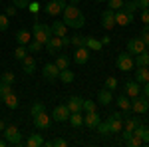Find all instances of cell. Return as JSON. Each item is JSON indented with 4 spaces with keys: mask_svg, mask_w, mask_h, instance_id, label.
Here are the masks:
<instances>
[{
    "mask_svg": "<svg viewBox=\"0 0 149 147\" xmlns=\"http://www.w3.org/2000/svg\"><path fill=\"white\" fill-rule=\"evenodd\" d=\"M64 24L68 28H76V30L86 26V16L78 8V4H66V8H64Z\"/></svg>",
    "mask_w": 149,
    "mask_h": 147,
    "instance_id": "cell-1",
    "label": "cell"
},
{
    "mask_svg": "<svg viewBox=\"0 0 149 147\" xmlns=\"http://www.w3.org/2000/svg\"><path fill=\"white\" fill-rule=\"evenodd\" d=\"M32 34H34V40L38 42H42V44H46L48 40L52 38V26H48V24H42V22H36L34 28H32Z\"/></svg>",
    "mask_w": 149,
    "mask_h": 147,
    "instance_id": "cell-2",
    "label": "cell"
},
{
    "mask_svg": "<svg viewBox=\"0 0 149 147\" xmlns=\"http://www.w3.org/2000/svg\"><path fill=\"white\" fill-rule=\"evenodd\" d=\"M4 139L10 145H20L22 143V133H20V129L16 125H6L4 127Z\"/></svg>",
    "mask_w": 149,
    "mask_h": 147,
    "instance_id": "cell-3",
    "label": "cell"
},
{
    "mask_svg": "<svg viewBox=\"0 0 149 147\" xmlns=\"http://www.w3.org/2000/svg\"><path fill=\"white\" fill-rule=\"evenodd\" d=\"M64 8H66L64 0H48V4L44 6V12L48 16H58L60 12H64Z\"/></svg>",
    "mask_w": 149,
    "mask_h": 147,
    "instance_id": "cell-4",
    "label": "cell"
},
{
    "mask_svg": "<svg viewBox=\"0 0 149 147\" xmlns=\"http://www.w3.org/2000/svg\"><path fill=\"white\" fill-rule=\"evenodd\" d=\"M115 64H117V70H121V72H129V70H133V66H135L131 54H127V52L125 54H119L117 60H115Z\"/></svg>",
    "mask_w": 149,
    "mask_h": 147,
    "instance_id": "cell-5",
    "label": "cell"
},
{
    "mask_svg": "<svg viewBox=\"0 0 149 147\" xmlns=\"http://www.w3.org/2000/svg\"><path fill=\"white\" fill-rule=\"evenodd\" d=\"M145 50H147V44H145L141 38H131V40L127 42V52L133 54V56H137V54L145 52Z\"/></svg>",
    "mask_w": 149,
    "mask_h": 147,
    "instance_id": "cell-6",
    "label": "cell"
},
{
    "mask_svg": "<svg viewBox=\"0 0 149 147\" xmlns=\"http://www.w3.org/2000/svg\"><path fill=\"white\" fill-rule=\"evenodd\" d=\"M131 109L135 113H145L149 111V102H147V98L143 95H135V98H131Z\"/></svg>",
    "mask_w": 149,
    "mask_h": 147,
    "instance_id": "cell-7",
    "label": "cell"
},
{
    "mask_svg": "<svg viewBox=\"0 0 149 147\" xmlns=\"http://www.w3.org/2000/svg\"><path fill=\"white\" fill-rule=\"evenodd\" d=\"M52 119L58 121V123H62V121H68L70 119V109L66 103H62V105H56L54 107V111H52Z\"/></svg>",
    "mask_w": 149,
    "mask_h": 147,
    "instance_id": "cell-8",
    "label": "cell"
},
{
    "mask_svg": "<svg viewBox=\"0 0 149 147\" xmlns=\"http://www.w3.org/2000/svg\"><path fill=\"white\" fill-rule=\"evenodd\" d=\"M46 50H48V54L50 56H56V54H60V50L64 48V44H62V38L60 36H52L50 40H48L46 44Z\"/></svg>",
    "mask_w": 149,
    "mask_h": 147,
    "instance_id": "cell-9",
    "label": "cell"
},
{
    "mask_svg": "<svg viewBox=\"0 0 149 147\" xmlns=\"http://www.w3.org/2000/svg\"><path fill=\"white\" fill-rule=\"evenodd\" d=\"M34 125H36V129H50V125H52V117H48V113L46 111H42V113H38V115H34Z\"/></svg>",
    "mask_w": 149,
    "mask_h": 147,
    "instance_id": "cell-10",
    "label": "cell"
},
{
    "mask_svg": "<svg viewBox=\"0 0 149 147\" xmlns=\"http://www.w3.org/2000/svg\"><path fill=\"white\" fill-rule=\"evenodd\" d=\"M131 22H133V14H131V12H125L123 8L115 10V24H119V26H129Z\"/></svg>",
    "mask_w": 149,
    "mask_h": 147,
    "instance_id": "cell-11",
    "label": "cell"
},
{
    "mask_svg": "<svg viewBox=\"0 0 149 147\" xmlns=\"http://www.w3.org/2000/svg\"><path fill=\"white\" fill-rule=\"evenodd\" d=\"M102 26L105 28V30H111L115 26V10H111V8H107V10L102 14Z\"/></svg>",
    "mask_w": 149,
    "mask_h": 147,
    "instance_id": "cell-12",
    "label": "cell"
},
{
    "mask_svg": "<svg viewBox=\"0 0 149 147\" xmlns=\"http://www.w3.org/2000/svg\"><path fill=\"white\" fill-rule=\"evenodd\" d=\"M88 60H90V50L86 46H78L76 52H74V62L76 64H86Z\"/></svg>",
    "mask_w": 149,
    "mask_h": 147,
    "instance_id": "cell-13",
    "label": "cell"
},
{
    "mask_svg": "<svg viewBox=\"0 0 149 147\" xmlns=\"http://www.w3.org/2000/svg\"><path fill=\"white\" fill-rule=\"evenodd\" d=\"M42 76L46 79H58V76H60V68H58L56 64H46L44 68H42Z\"/></svg>",
    "mask_w": 149,
    "mask_h": 147,
    "instance_id": "cell-14",
    "label": "cell"
},
{
    "mask_svg": "<svg viewBox=\"0 0 149 147\" xmlns=\"http://www.w3.org/2000/svg\"><path fill=\"white\" fill-rule=\"evenodd\" d=\"M141 93V84H137L135 79H129L125 82V95L127 98H135Z\"/></svg>",
    "mask_w": 149,
    "mask_h": 147,
    "instance_id": "cell-15",
    "label": "cell"
},
{
    "mask_svg": "<svg viewBox=\"0 0 149 147\" xmlns=\"http://www.w3.org/2000/svg\"><path fill=\"white\" fill-rule=\"evenodd\" d=\"M100 115H97V111H88L86 115H84V125H88L90 129H95L97 125H100Z\"/></svg>",
    "mask_w": 149,
    "mask_h": 147,
    "instance_id": "cell-16",
    "label": "cell"
},
{
    "mask_svg": "<svg viewBox=\"0 0 149 147\" xmlns=\"http://www.w3.org/2000/svg\"><path fill=\"white\" fill-rule=\"evenodd\" d=\"M66 105H68L70 113H74V111H81V105H84V100H81V98H78V95H72V98H68V102H66Z\"/></svg>",
    "mask_w": 149,
    "mask_h": 147,
    "instance_id": "cell-17",
    "label": "cell"
},
{
    "mask_svg": "<svg viewBox=\"0 0 149 147\" xmlns=\"http://www.w3.org/2000/svg\"><path fill=\"white\" fill-rule=\"evenodd\" d=\"M52 34L60 36V38H64V36L68 34V26L64 24V20H56V22H52Z\"/></svg>",
    "mask_w": 149,
    "mask_h": 147,
    "instance_id": "cell-18",
    "label": "cell"
},
{
    "mask_svg": "<svg viewBox=\"0 0 149 147\" xmlns=\"http://www.w3.org/2000/svg\"><path fill=\"white\" fill-rule=\"evenodd\" d=\"M22 70H24L26 76H32V74L36 72V60L32 56H26L22 60Z\"/></svg>",
    "mask_w": 149,
    "mask_h": 147,
    "instance_id": "cell-19",
    "label": "cell"
},
{
    "mask_svg": "<svg viewBox=\"0 0 149 147\" xmlns=\"http://www.w3.org/2000/svg\"><path fill=\"white\" fill-rule=\"evenodd\" d=\"M84 46H86L90 52H100V50L103 48V44L97 40V38H93V36H86V44Z\"/></svg>",
    "mask_w": 149,
    "mask_h": 147,
    "instance_id": "cell-20",
    "label": "cell"
},
{
    "mask_svg": "<svg viewBox=\"0 0 149 147\" xmlns=\"http://www.w3.org/2000/svg\"><path fill=\"white\" fill-rule=\"evenodd\" d=\"M30 40H32V34H30L26 28H22V30L16 32V42H18L20 46H28V44H30Z\"/></svg>",
    "mask_w": 149,
    "mask_h": 147,
    "instance_id": "cell-21",
    "label": "cell"
},
{
    "mask_svg": "<svg viewBox=\"0 0 149 147\" xmlns=\"http://www.w3.org/2000/svg\"><path fill=\"white\" fill-rule=\"evenodd\" d=\"M97 102L102 103V105H109V103L113 102V95H111V90H107V88H103L100 93H97Z\"/></svg>",
    "mask_w": 149,
    "mask_h": 147,
    "instance_id": "cell-22",
    "label": "cell"
},
{
    "mask_svg": "<svg viewBox=\"0 0 149 147\" xmlns=\"http://www.w3.org/2000/svg\"><path fill=\"white\" fill-rule=\"evenodd\" d=\"M139 123H141L139 117H129V115H125L123 117V131H133Z\"/></svg>",
    "mask_w": 149,
    "mask_h": 147,
    "instance_id": "cell-23",
    "label": "cell"
},
{
    "mask_svg": "<svg viewBox=\"0 0 149 147\" xmlns=\"http://www.w3.org/2000/svg\"><path fill=\"white\" fill-rule=\"evenodd\" d=\"M26 145L28 147H42V145H46V139L40 135V133H32V135L28 137Z\"/></svg>",
    "mask_w": 149,
    "mask_h": 147,
    "instance_id": "cell-24",
    "label": "cell"
},
{
    "mask_svg": "<svg viewBox=\"0 0 149 147\" xmlns=\"http://www.w3.org/2000/svg\"><path fill=\"white\" fill-rule=\"evenodd\" d=\"M123 141H125L127 145H131V147H139V145H143V141L139 139V137H135L131 131H123Z\"/></svg>",
    "mask_w": 149,
    "mask_h": 147,
    "instance_id": "cell-25",
    "label": "cell"
},
{
    "mask_svg": "<svg viewBox=\"0 0 149 147\" xmlns=\"http://www.w3.org/2000/svg\"><path fill=\"white\" fill-rule=\"evenodd\" d=\"M133 62H135V66H137V68H147V66H149V52L145 50V52L137 54Z\"/></svg>",
    "mask_w": 149,
    "mask_h": 147,
    "instance_id": "cell-26",
    "label": "cell"
},
{
    "mask_svg": "<svg viewBox=\"0 0 149 147\" xmlns=\"http://www.w3.org/2000/svg\"><path fill=\"white\" fill-rule=\"evenodd\" d=\"M115 103H117V107H119L121 111H129V109H131V98H127V95H119V98L115 100Z\"/></svg>",
    "mask_w": 149,
    "mask_h": 147,
    "instance_id": "cell-27",
    "label": "cell"
},
{
    "mask_svg": "<svg viewBox=\"0 0 149 147\" xmlns=\"http://www.w3.org/2000/svg\"><path fill=\"white\" fill-rule=\"evenodd\" d=\"M135 82L137 84H145V82H149V70L147 68H137L135 70Z\"/></svg>",
    "mask_w": 149,
    "mask_h": 147,
    "instance_id": "cell-28",
    "label": "cell"
},
{
    "mask_svg": "<svg viewBox=\"0 0 149 147\" xmlns=\"http://www.w3.org/2000/svg\"><path fill=\"white\" fill-rule=\"evenodd\" d=\"M107 123H109V129H111V133H119V131L123 129V119H115V117H109V119H107Z\"/></svg>",
    "mask_w": 149,
    "mask_h": 147,
    "instance_id": "cell-29",
    "label": "cell"
},
{
    "mask_svg": "<svg viewBox=\"0 0 149 147\" xmlns=\"http://www.w3.org/2000/svg\"><path fill=\"white\" fill-rule=\"evenodd\" d=\"M2 102L6 103V107H10V109H16V107H18V98H16L14 91H10L6 98H2Z\"/></svg>",
    "mask_w": 149,
    "mask_h": 147,
    "instance_id": "cell-30",
    "label": "cell"
},
{
    "mask_svg": "<svg viewBox=\"0 0 149 147\" xmlns=\"http://www.w3.org/2000/svg\"><path fill=\"white\" fill-rule=\"evenodd\" d=\"M58 78L62 79L64 84H72V82L76 79V76H74V72L70 68H66V70H60V76H58Z\"/></svg>",
    "mask_w": 149,
    "mask_h": 147,
    "instance_id": "cell-31",
    "label": "cell"
},
{
    "mask_svg": "<svg viewBox=\"0 0 149 147\" xmlns=\"http://www.w3.org/2000/svg\"><path fill=\"white\" fill-rule=\"evenodd\" d=\"M70 123H72V127H80V125H84V115H81V111H74L70 113Z\"/></svg>",
    "mask_w": 149,
    "mask_h": 147,
    "instance_id": "cell-32",
    "label": "cell"
},
{
    "mask_svg": "<svg viewBox=\"0 0 149 147\" xmlns=\"http://www.w3.org/2000/svg\"><path fill=\"white\" fill-rule=\"evenodd\" d=\"M56 64L60 70H66V68H70V58L66 56V54H56Z\"/></svg>",
    "mask_w": 149,
    "mask_h": 147,
    "instance_id": "cell-33",
    "label": "cell"
},
{
    "mask_svg": "<svg viewBox=\"0 0 149 147\" xmlns=\"http://www.w3.org/2000/svg\"><path fill=\"white\" fill-rule=\"evenodd\" d=\"M26 48H28V52H30V54H38V52H40V50L44 48V44H42V42H38V40H34V38H32V40H30V44L26 46Z\"/></svg>",
    "mask_w": 149,
    "mask_h": 147,
    "instance_id": "cell-34",
    "label": "cell"
},
{
    "mask_svg": "<svg viewBox=\"0 0 149 147\" xmlns=\"http://www.w3.org/2000/svg\"><path fill=\"white\" fill-rule=\"evenodd\" d=\"M42 111H46V105L42 102H34L32 103V107H30V115L34 117V115H38V113H42Z\"/></svg>",
    "mask_w": 149,
    "mask_h": 147,
    "instance_id": "cell-35",
    "label": "cell"
},
{
    "mask_svg": "<svg viewBox=\"0 0 149 147\" xmlns=\"http://www.w3.org/2000/svg\"><path fill=\"white\" fill-rule=\"evenodd\" d=\"M121 8H123L125 12H131V14H133V12L139 8V4L135 2V0H127V2H123V6H121Z\"/></svg>",
    "mask_w": 149,
    "mask_h": 147,
    "instance_id": "cell-36",
    "label": "cell"
},
{
    "mask_svg": "<svg viewBox=\"0 0 149 147\" xmlns=\"http://www.w3.org/2000/svg\"><path fill=\"white\" fill-rule=\"evenodd\" d=\"M26 54H28V48L18 44V48L14 50V58H16V60H24V58H26Z\"/></svg>",
    "mask_w": 149,
    "mask_h": 147,
    "instance_id": "cell-37",
    "label": "cell"
},
{
    "mask_svg": "<svg viewBox=\"0 0 149 147\" xmlns=\"http://www.w3.org/2000/svg\"><path fill=\"white\" fill-rule=\"evenodd\" d=\"M14 79H16V76H14L12 72H4V74L0 76V82H2V84H8V86L14 84Z\"/></svg>",
    "mask_w": 149,
    "mask_h": 147,
    "instance_id": "cell-38",
    "label": "cell"
},
{
    "mask_svg": "<svg viewBox=\"0 0 149 147\" xmlns=\"http://www.w3.org/2000/svg\"><path fill=\"white\" fill-rule=\"evenodd\" d=\"M95 129H97V131H100V135H109V133H111V129H109V123H107V121H100V125H97V127H95Z\"/></svg>",
    "mask_w": 149,
    "mask_h": 147,
    "instance_id": "cell-39",
    "label": "cell"
},
{
    "mask_svg": "<svg viewBox=\"0 0 149 147\" xmlns=\"http://www.w3.org/2000/svg\"><path fill=\"white\" fill-rule=\"evenodd\" d=\"M131 133H133L135 137H139V139L143 141V137H145V133H147V127H145V125H141V123H139L137 127H135V129L131 131Z\"/></svg>",
    "mask_w": 149,
    "mask_h": 147,
    "instance_id": "cell-40",
    "label": "cell"
},
{
    "mask_svg": "<svg viewBox=\"0 0 149 147\" xmlns=\"http://www.w3.org/2000/svg\"><path fill=\"white\" fill-rule=\"evenodd\" d=\"M70 40H72V44L76 46H84L86 44V36H81V34H74V36H70Z\"/></svg>",
    "mask_w": 149,
    "mask_h": 147,
    "instance_id": "cell-41",
    "label": "cell"
},
{
    "mask_svg": "<svg viewBox=\"0 0 149 147\" xmlns=\"http://www.w3.org/2000/svg\"><path fill=\"white\" fill-rule=\"evenodd\" d=\"M46 145L48 147H66V145H68V141L62 139V137H56L54 141H46Z\"/></svg>",
    "mask_w": 149,
    "mask_h": 147,
    "instance_id": "cell-42",
    "label": "cell"
},
{
    "mask_svg": "<svg viewBox=\"0 0 149 147\" xmlns=\"http://www.w3.org/2000/svg\"><path fill=\"white\" fill-rule=\"evenodd\" d=\"M81 111H95V102L93 100H84V105H81Z\"/></svg>",
    "mask_w": 149,
    "mask_h": 147,
    "instance_id": "cell-43",
    "label": "cell"
},
{
    "mask_svg": "<svg viewBox=\"0 0 149 147\" xmlns=\"http://www.w3.org/2000/svg\"><path fill=\"white\" fill-rule=\"evenodd\" d=\"M8 26H10V22H8V16H6V14H0V32L8 30Z\"/></svg>",
    "mask_w": 149,
    "mask_h": 147,
    "instance_id": "cell-44",
    "label": "cell"
},
{
    "mask_svg": "<svg viewBox=\"0 0 149 147\" xmlns=\"http://www.w3.org/2000/svg\"><path fill=\"white\" fill-rule=\"evenodd\" d=\"M10 91H12V86H8V84H0V100L6 98Z\"/></svg>",
    "mask_w": 149,
    "mask_h": 147,
    "instance_id": "cell-45",
    "label": "cell"
},
{
    "mask_svg": "<svg viewBox=\"0 0 149 147\" xmlns=\"http://www.w3.org/2000/svg\"><path fill=\"white\" fill-rule=\"evenodd\" d=\"M105 88H107V90H111V91H113L115 88H117V79H115L113 76H109V78L105 79Z\"/></svg>",
    "mask_w": 149,
    "mask_h": 147,
    "instance_id": "cell-46",
    "label": "cell"
},
{
    "mask_svg": "<svg viewBox=\"0 0 149 147\" xmlns=\"http://www.w3.org/2000/svg\"><path fill=\"white\" fill-rule=\"evenodd\" d=\"M123 2H125V0H107V4H109L111 10H119V8L123 6Z\"/></svg>",
    "mask_w": 149,
    "mask_h": 147,
    "instance_id": "cell-47",
    "label": "cell"
},
{
    "mask_svg": "<svg viewBox=\"0 0 149 147\" xmlns=\"http://www.w3.org/2000/svg\"><path fill=\"white\" fill-rule=\"evenodd\" d=\"M139 38H141L145 44L149 42V24H145V26H143V32H141V36H139Z\"/></svg>",
    "mask_w": 149,
    "mask_h": 147,
    "instance_id": "cell-48",
    "label": "cell"
},
{
    "mask_svg": "<svg viewBox=\"0 0 149 147\" xmlns=\"http://www.w3.org/2000/svg\"><path fill=\"white\" fill-rule=\"evenodd\" d=\"M12 2L16 8H28V4H30V0H12Z\"/></svg>",
    "mask_w": 149,
    "mask_h": 147,
    "instance_id": "cell-49",
    "label": "cell"
},
{
    "mask_svg": "<svg viewBox=\"0 0 149 147\" xmlns=\"http://www.w3.org/2000/svg\"><path fill=\"white\" fill-rule=\"evenodd\" d=\"M141 22H143V26L149 24V10H147V8H143V10H141Z\"/></svg>",
    "mask_w": 149,
    "mask_h": 147,
    "instance_id": "cell-50",
    "label": "cell"
},
{
    "mask_svg": "<svg viewBox=\"0 0 149 147\" xmlns=\"http://www.w3.org/2000/svg\"><path fill=\"white\" fill-rule=\"evenodd\" d=\"M28 10H30V12H34V14H36L38 10H40V4H38V0H34V2H30V4H28Z\"/></svg>",
    "mask_w": 149,
    "mask_h": 147,
    "instance_id": "cell-51",
    "label": "cell"
},
{
    "mask_svg": "<svg viewBox=\"0 0 149 147\" xmlns=\"http://www.w3.org/2000/svg\"><path fill=\"white\" fill-rule=\"evenodd\" d=\"M16 10H18V8H16V6L12 4V6H8V8H6V12H4V14H6V16L10 18V16H14V14H16Z\"/></svg>",
    "mask_w": 149,
    "mask_h": 147,
    "instance_id": "cell-52",
    "label": "cell"
},
{
    "mask_svg": "<svg viewBox=\"0 0 149 147\" xmlns=\"http://www.w3.org/2000/svg\"><path fill=\"white\" fill-rule=\"evenodd\" d=\"M135 2L139 4V8H141V10H143V8H147V6H149V0H135Z\"/></svg>",
    "mask_w": 149,
    "mask_h": 147,
    "instance_id": "cell-53",
    "label": "cell"
},
{
    "mask_svg": "<svg viewBox=\"0 0 149 147\" xmlns=\"http://www.w3.org/2000/svg\"><path fill=\"white\" fill-rule=\"evenodd\" d=\"M143 95L149 100V82H145V84H143Z\"/></svg>",
    "mask_w": 149,
    "mask_h": 147,
    "instance_id": "cell-54",
    "label": "cell"
},
{
    "mask_svg": "<svg viewBox=\"0 0 149 147\" xmlns=\"http://www.w3.org/2000/svg\"><path fill=\"white\" fill-rule=\"evenodd\" d=\"M62 44H64V48H66V46H70V44H72V40H70L68 36H64V38H62Z\"/></svg>",
    "mask_w": 149,
    "mask_h": 147,
    "instance_id": "cell-55",
    "label": "cell"
},
{
    "mask_svg": "<svg viewBox=\"0 0 149 147\" xmlns=\"http://www.w3.org/2000/svg\"><path fill=\"white\" fill-rule=\"evenodd\" d=\"M109 40H111L109 36H103V38H102V40H100V42H102L103 46H107V44H109Z\"/></svg>",
    "mask_w": 149,
    "mask_h": 147,
    "instance_id": "cell-56",
    "label": "cell"
},
{
    "mask_svg": "<svg viewBox=\"0 0 149 147\" xmlns=\"http://www.w3.org/2000/svg\"><path fill=\"white\" fill-rule=\"evenodd\" d=\"M143 143H147V145H149V127H147V133H145V137H143Z\"/></svg>",
    "mask_w": 149,
    "mask_h": 147,
    "instance_id": "cell-57",
    "label": "cell"
},
{
    "mask_svg": "<svg viewBox=\"0 0 149 147\" xmlns=\"http://www.w3.org/2000/svg\"><path fill=\"white\" fill-rule=\"evenodd\" d=\"M4 127H6V123H4V119H0V131H4Z\"/></svg>",
    "mask_w": 149,
    "mask_h": 147,
    "instance_id": "cell-58",
    "label": "cell"
},
{
    "mask_svg": "<svg viewBox=\"0 0 149 147\" xmlns=\"http://www.w3.org/2000/svg\"><path fill=\"white\" fill-rule=\"evenodd\" d=\"M6 145V139H0V147H4Z\"/></svg>",
    "mask_w": 149,
    "mask_h": 147,
    "instance_id": "cell-59",
    "label": "cell"
},
{
    "mask_svg": "<svg viewBox=\"0 0 149 147\" xmlns=\"http://www.w3.org/2000/svg\"><path fill=\"white\" fill-rule=\"evenodd\" d=\"M78 2H80V0H70V4H78Z\"/></svg>",
    "mask_w": 149,
    "mask_h": 147,
    "instance_id": "cell-60",
    "label": "cell"
},
{
    "mask_svg": "<svg viewBox=\"0 0 149 147\" xmlns=\"http://www.w3.org/2000/svg\"><path fill=\"white\" fill-rule=\"evenodd\" d=\"M95 2H105V0H95Z\"/></svg>",
    "mask_w": 149,
    "mask_h": 147,
    "instance_id": "cell-61",
    "label": "cell"
},
{
    "mask_svg": "<svg viewBox=\"0 0 149 147\" xmlns=\"http://www.w3.org/2000/svg\"><path fill=\"white\" fill-rule=\"evenodd\" d=\"M147 52H149V42H147Z\"/></svg>",
    "mask_w": 149,
    "mask_h": 147,
    "instance_id": "cell-62",
    "label": "cell"
},
{
    "mask_svg": "<svg viewBox=\"0 0 149 147\" xmlns=\"http://www.w3.org/2000/svg\"><path fill=\"white\" fill-rule=\"evenodd\" d=\"M0 84H2V82H0Z\"/></svg>",
    "mask_w": 149,
    "mask_h": 147,
    "instance_id": "cell-63",
    "label": "cell"
}]
</instances>
